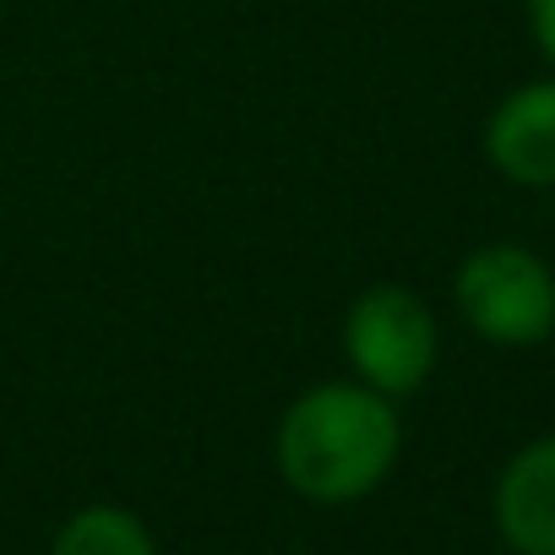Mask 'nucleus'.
<instances>
[{
    "label": "nucleus",
    "instance_id": "1",
    "mask_svg": "<svg viewBox=\"0 0 555 555\" xmlns=\"http://www.w3.org/2000/svg\"><path fill=\"white\" fill-rule=\"evenodd\" d=\"M403 425L398 403L365 382H317L278 420V474L317 506L365 501L398 463Z\"/></svg>",
    "mask_w": 555,
    "mask_h": 555
},
{
    "label": "nucleus",
    "instance_id": "2",
    "mask_svg": "<svg viewBox=\"0 0 555 555\" xmlns=\"http://www.w3.org/2000/svg\"><path fill=\"white\" fill-rule=\"evenodd\" d=\"M452 300L468 333L495 349H528L555 333V272L528 245H479L452 278Z\"/></svg>",
    "mask_w": 555,
    "mask_h": 555
},
{
    "label": "nucleus",
    "instance_id": "3",
    "mask_svg": "<svg viewBox=\"0 0 555 555\" xmlns=\"http://www.w3.org/2000/svg\"><path fill=\"white\" fill-rule=\"evenodd\" d=\"M344 354L354 365V382L376 387L382 398H409L430 382L441 338L430 306L403 284H371L354 295L344 317Z\"/></svg>",
    "mask_w": 555,
    "mask_h": 555
},
{
    "label": "nucleus",
    "instance_id": "4",
    "mask_svg": "<svg viewBox=\"0 0 555 555\" xmlns=\"http://www.w3.org/2000/svg\"><path fill=\"white\" fill-rule=\"evenodd\" d=\"M485 158L512 185H528V191L555 185V77L522 82L490 109Z\"/></svg>",
    "mask_w": 555,
    "mask_h": 555
},
{
    "label": "nucleus",
    "instance_id": "5",
    "mask_svg": "<svg viewBox=\"0 0 555 555\" xmlns=\"http://www.w3.org/2000/svg\"><path fill=\"white\" fill-rule=\"evenodd\" d=\"M495 528L517 555H555V436L528 441L501 468Z\"/></svg>",
    "mask_w": 555,
    "mask_h": 555
},
{
    "label": "nucleus",
    "instance_id": "6",
    "mask_svg": "<svg viewBox=\"0 0 555 555\" xmlns=\"http://www.w3.org/2000/svg\"><path fill=\"white\" fill-rule=\"evenodd\" d=\"M50 555H158V544H153V533L137 512L93 501V506H82L61 522Z\"/></svg>",
    "mask_w": 555,
    "mask_h": 555
},
{
    "label": "nucleus",
    "instance_id": "7",
    "mask_svg": "<svg viewBox=\"0 0 555 555\" xmlns=\"http://www.w3.org/2000/svg\"><path fill=\"white\" fill-rule=\"evenodd\" d=\"M528 28H533V44L544 50V61L555 66V0H528Z\"/></svg>",
    "mask_w": 555,
    "mask_h": 555
}]
</instances>
